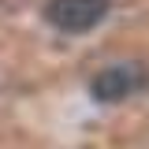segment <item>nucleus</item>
Instances as JSON below:
<instances>
[{
	"mask_svg": "<svg viewBox=\"0 0 149 149\" xmlns=\"http://www.w3.org/2000/svg\"><path fill=\"white\" fill-rule=\"evenodd\" d=\"M146 82H149V71L142 63H112L101 74H93L90 97L97 104H119V101L134 97L138 90H146Z\"/></svg>",
	"mask_w": 149,
	"mask_h": 149,
	"instance_id": "f03ea898",
	"label": "nucleus"
},
{
	"mask_svg": "<svg viewBox=\"0 0 149 149\" xmlns=\"http://www.w3.org/2000/svg\"><path fill=\"white\" fill-rule=\"evenodd\" d=\"M108 11L112 0H52L45 8V19L60 34H90L108 19Z\"/></svg>",
	"mask_w": 149,
	"mask_h": 149,
	"instance_id": "f257e3e1",
	"label": "nucleus"
}]
</instances>
